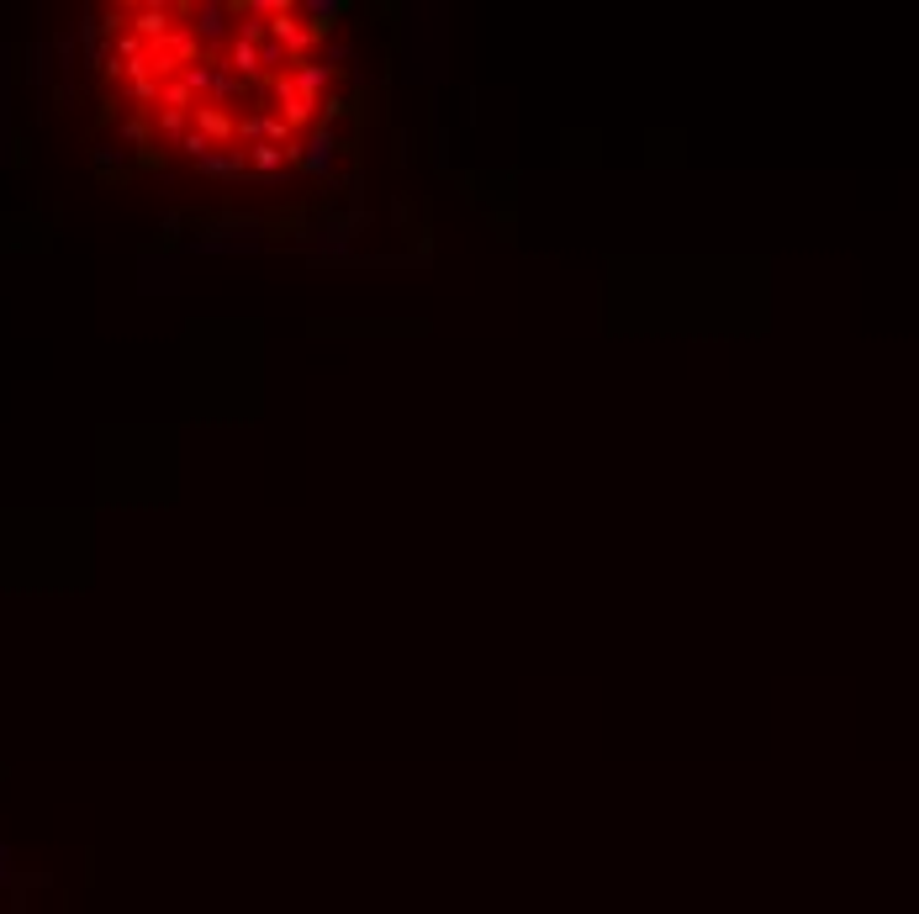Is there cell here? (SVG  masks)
Here are the masks:
<instances>
[{"label": "cell", "mask_w": 919, "mask_h": 914, "mask_svg": "<svg viewBox=\"0 0 919 914\" xmlns=\"http://www.w3.org/2000/svg\"><path fill=\"white\" fill-rule=\"evenodd\" d=\"M85 90L127 170L201 191H275L323 159L344 111L328 6L133 0L85 22Z\"/></svg>", "instance_id": "cell-1"}]
</instances>
